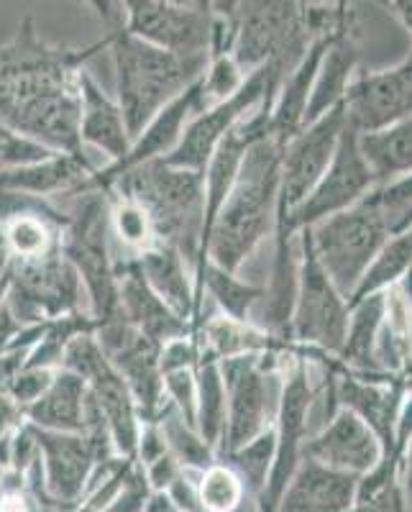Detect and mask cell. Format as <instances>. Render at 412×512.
Segmentation results:
<instances>
[{
  "label": "cell",
  "mask_w": 412,
  "mask_h": 512,
  "mask_svg": "<svg viewBox=\"0 0 412 512\" xmlns=\"http://www.w3.org/2000/svg\"><path fill=\"white\" fill-rule=\"evenodd\" d=\"M361 154L379 187L412 175V116L377 134L359 136Z\"/></svg>",
  "instance_id": "28"
},
{
  "label": "cell",
  "mask_w": 412,
  "mask_h": 512,
  "mask_svg": "<svg viewBox=\"0 0 412 512\" xmlns=\"http://www.w3.org/2000/svg\"><path fill=\"white\" fill-rule=\"evenodd\" d=\"M400 492L402 500H405V510L412 512V436L405 446V454H402V464H400Z\"/></svg>",
  "instance_id": "44"
},
{
  "label": "cell",
  "mask_w": 412,
  "mask_h": 512,
  "mask_svg": "<svg viewBox=\"0 0 412 512\" xmlns=\"http://www.w3.org/2000/svg\"><path fill=\"white\" fill-rule=\"evenodd\" d=\"M108 198H111V218H108L111 241L126 246L131 256L141 254V251L157 244V233H154V226H151L149 213L136 200L113 195V192H108Z\"/></svg>",
  "instance_id": "33"
},
{
  "label": "cell",
  "mask_w": 412,
  "mask_h": 512,
  "mask_svg": "<svg viewBox=\"0 0 412 512\" xmlns=\"http://www.w3.org/2000/svg\"><path fill=\"white\" fill-rule=\"evenodd\" d=\"M121 8L123 26L136 39L177 57H208L210 3L126 0Z\"/></svg>",
  "instance_id": "11"
},
{
  "label": "cell",
  "mask_w": 412,
  "mask_h": 512,
  "mask_svg": "<svg viewBox=\"0 0 412 512\" xmlns=\"http://www.w3.org/2000/svg\"><path fill=\"white\" fill-rule=\"evenodd\" d=\"M359 500V477L300 459L277 512H349Z\"/></svg>",
  "instance_id": "21"
},
{
  "label": "cell",
  "mask_w": 412,
  "mask_h": 512,
  "mask_svg": "<svg viewBox=\"0 0 412 512\" xmlns=\"http://www.w3.org/2000/svg\"><path fill=\"white\" fill-rule=\"evenodd\" d=\"M164 400L185 418L187 425L195 428V405H198V384H195V369L162 374Z\"/></svg>",
  "instance_id": "36"
},
{
  "label": "cell",
  "mask_w": 412,
  "mask_h": 512,
  "mask_svg": "<svg viewBox=\"0 0 412 512\" xmlns=\"http://www.w3.org/2000/svg\"><path fill=\"white\" fill-rule=\"evenodd\" d=\"M302 459L318 461L328 469L361 479L382 464L384 448L359 415L338 408L320 431L302 443Z\"/></svg>",
  "instance_id": "17"
},
{
  "label": "cell",
  "mask_w": 412,
  "mask_h": 512,
  "mask_svg": "<svg viewBox=\"0 0 412 512\" xmlns=\"http://www.w3.org/2000/svg\"><path fill=\"white\" fill-rule=\"evenodd\" d=\"M103 167H108V162L82 146L80 152L52 154L44 162L29 167L0 169V190L41 200L62 198V195L67 198Z\"/></svg>",
  "instance_id": "19"
},
{
  "label": "cell",
  "mask_w": 412,
  "mask_h": 512,
  "mask_svg": "<svg viewBox=\"0 0 412 512\" xmlns=\"http://www.w3.org/2000/svg\"><path fill=\"white\" fill-rule=\"evenodd\" d=\"M346 123L359 136L377 134L412 116V52L387 70H356L346 98Z\"/></svg>",
  "instance_id": "14"
},
{
  "label": "cell",
  "mask_w": 412,
  "mask_h": 512,
  "mask_svg": "<svg viewBox=\"0 0 412 512\" xmlns=\"http://www.w3.org/2000/svg\"><path fill=\"white\" fill-rule=\"evenodd\" d=\"M52 379H54L52 369L24 367L21 372L16 374V377L11 379V382L3 384V390L8 392V397H11L18 408H21V413H24L31 402H36L41 395H44V392L49 390Z\"/></svg>",
  "instance_id": "37"
},
{
  "label": "cell",
  "mask_w": 412,
  "mask_h": 512,
  "mask_svg": "<svg viewBox=\"0 0 412 512\" xmlns=\"http://www.w3.org/2000/svg\"><path fill=\"white\" fill-rule=\"evenodd\" d=\"M80 144L108 164L121 162L131 149L121 105L88 70L80 72Z\"/></svg>",
  "instance_id": "22"
},
{
  "label": "cell",
  "mask_w": 412,
  "mask_h": 512,
  "mask_svg": "<svg viewBox=\"0 0 412 512\" xmlns=\"http://www.w3.org/2000/svg\"><path fill=\"white\" fill-rule=\"evenodd\" d=\"M70 208L64 213L62 254L72 264L85 290L88 313L98 323L116 318L118 282L111 241V198L95 187H80L67 195Z\"/></svg>",
  "instance_id": "5"
},
{
  "label": "cell",
  "mask_w": 412,
  "mask_h": 512,
  "mask_svg": "<svg viewBox=\"0 0 412 512\" xmlns=\"http://www.w3.org/2000/svg\"><path fill=\"white\" fill-rule=\"evenodd\" d=\"M387 8H392V13L400 18L402 26L412 34V3H387Z\"/></svg>",
  "instance_id": "46"
},
{
  "label": "cell",
  "mask_w": 412,
  "mask_h": 512,
  "mask_svg": "<svg viewBox=\"0 0 412 512\" xmlns=\"http://www.w3.org/2000/svg\"><path fill=\"white\" fill-rule=\"evenodd\" d=\"M95 341L111 361L118 377L126 382L128 392L139 408L141 423L157 420L164 405L162 369H159V346L151 344L144 333L136 331L121 313L103 320L95 328Z\"/></svg>",
  "instance_id": "13"
},
{
  "label": "cell",
  "mask_w": 412,
  "mask_h": 512,
  "mask_svg": "<svg viewBox=\"0 0 412 512\" xmlns=\"http://www.w3.org/2000/svg\"><path fill=\"white\" fill-rule=\"evenodd\" d=\"M407 277H412V223L389 236L387 244L382 246V251L372 262V267L366 269L364 280H361L354 297L349 300V308L361 303L364 297L387 292L389 287L400 285Z\"/></svg>",
  "instance_id": "30"
},
{
  "label": "cell",
  "mask_w": 412,
  "mask_h": 512,
  "mask_svg": "<svg viewBox=\"0 0 412 512\" xmlns=\"http://www.w3.org/2000/svg\"><path fill=\"white\" fill-rule=\"evenodd\" d=\"M274 451H277V438H274L272 428V431L262 433V436L254 438L251 443H246V446L226 454L221 461H226L228 466L236 469L238 477L244 479L249 495L256 500L264 492V487H267L269 472H272L274 464Z\"/></svg>",
  "instance_id": "34"
},
{
  "label": "cell",
  "mask_w": 412,
  "mask_h": 512,
  "mask_svg": "<svg viewBox=\"0 0 412 512\" xmlns=\"http://www.w3.org/2000/svg\"><path fill=\"white\" fill-rule=\"evenodd\" d=\"M279 162L282 146L269 136L249 146L231 195L208 233L203 264L241 274L254 251L272 239L279 218Z\"/></svg>",
  "instance_id": "3"
},
{
  "label": "cell",
  "mask_w": 412,
  "mask_h": 512,
  "mask_svg": "<svg viewBox=\"0 0 412 512\" xmlns=\"http://www.w3.org/2000/svg\"><path fill=\"white\" fill-rule=\"evenodd\" d=\"M384 313H387V292L364 297L361 303L351 305L349 331L338 361L349 372L374 374V346H377L379 331H382ZM379 377V374H374Z\"/></svg>",
  "instance_id": "27"
},
{
  "label": "cell",
  "mask_w": 412,
  "mask_h": 512,
  "mask_svg": "<svg viewBox=\"0 0 412 512\" xmlns=\"http://www.w3.org/2000/svg\"><path fill=\"white\" fill-rule=\"evenodd\" d=\"M374 190H379L377 177L361 154L359 134L346 123L341 141H338L336 157H333L331 167L325 169V175L320 177L315 190L295 210H287L282 203L279 205L285 208L287 223L295 231H302V228H310L325 218L354 208L361 200L369 198Z\"/></svg>",
  "instance_id": "12"
},
{
  "label": "cell",
  "mask_w": 412,
  "mask_h": 512,
  "mask_svg": "<svg viewBox=\"0 0 412 512\" xmlns=\"http://www.w3.org/2000/svg\"><path fill=\"white\" fill-rule=\"evenodd\" d=\"M410 223H412V205H410V208L402 210L400 216L395 218V223H392V233L402 231V228H407V226H410Z\"/></svg>",
  "instance_id": "47"
},
{
  "label": "cell",
  "mask_w": 412,
  "mask_h": 512,
  "mask_svg": "<svg viewBox=\"0 0 412 512\" xmlns=\"http://www.w3.org/2000/svg\"><path fill=\"white\" fill-rule=\"evenodd\" d=\"M287 354L290 351H269L221 361L226 382V428L218 446V459L274 428L285 384Z\"/></svg>",
  "instance_id": "6"
},
{
  "label": "cell",
  "mask_w": 412,
  "mask_h": 512,
  "mask_svg": "<svg viewBox=\"0 0 412 512\" xmlns=\"http://www.w3.org/2000/svg\"><path fill=\"white\" fill-rule=\"evenodd\" d=\"M146 512H182V510L175 505V502L169 500L164 492H154L149 500V505H146Z\"/></svg>",
  "instance_id": "45"
},
{
  "label": "cell",
  "mask_w": 412,
  "mask_h": 512,
  "mask_svg": "<svg viewBox=\"0 0 412 512\" xmlns=\"http://www.w3.org/2000/svg\"><path fill=\"white\" fill-rule=\"evenodd\" d=\"M328 44H331V39L313 41L308 52H305V57L292 67L290 75H285V80L279 82L277 98H274L272 105V116H269V139L277 141L282 149L305 126V113H308L313 82Z\"/></svg>",
  "instance_id": "24"
},
{
  "label": "cell",
  "mask_w": 412,
  "mask_h": 512,
  "mask_svg": "<svg viewBox=\"0 0 412 512\" xmlns=\"http://www.w3.org/2000/svg\"><path fill=\"white\" fill-rule=\"evenodd\" d=\"M82 300L85 290L80 277L62 251L39 262L11 264V290L6 303L24 326H39L77 313L82 310Z\"/></svg>",
  "instance_id": "10"
},
{
  "label": "cell",
  "mask_w": 412,
  "mask_h": 512,
  "mask_svg": "<svg viewBox=\"0 0 412 512\" xmlns=\"http://www.w3.org/2000/svg\"><path fill=\"white\" fill-rule=\"evenodd\" d=\"M343 128H346V113L343 105H338L318 121L302 126L287 141L279 162V203L287 210H295L308 198L325 175V169L331 167Z\"/></svg>",
  "instance_id": "15"
},
{
  "label": "cell",
  "mask_w": 412,
  "mask_h": 512,
  "mask_svg": "<svg viewBox=\"0 0 412 512\" xmlns=\"http://www.w3.org/2000/svg\"><path fill=\"white\" fill-rule=\"evenodd\" d=\"M88 408V384L67 369L54 372L49 390L24 410V423L39 431L82 433Z\"/></svg>",
  "instance_id": "25"
},
{
  "label": "cell",
  "mask_w": 412,
  "mask_h": 512,
  "mask_svg": "<svg viewBox=\"0 0 412 512\" xmlns=\"http://www.w3.org/2000/svg\"><path fill=\"white\" fill-rule=\"evenodd\" d=\"M349 512H407L405 500H402L400 482L392 484L389 489H384L382 495H377L374 500L356 502Z\"/></svg>",
  "instance_id": "42"
},
{
  "label": "cell",
  "mask_w": 412,
  "mask_h": 512,
  "mask_svg": "<svg viewBox=\"0 0 412 512\" xmlns=\"http://www.w3.org/2000/svg\"><path fill=\"white\" fill-rule=\"evenodd\" d=\"M198 384V405H195V431L205 443L218 451L226 428V382H223L221 361L203 349V359L195 367Z\"/></svg>",
  "instance_id": "29"
},
{
  "label": "cell",
  "mask_w": 412,
  "mask_h": 512,
  "mask_svg": "<svg viewBox=\"0 0 412 512\" xmlns=\"http://www.w3.org/2000/svg\"><path fill=\"white\" fill-rule=\"evenodd\" d=\"M116 262V282H118V310L123 318L131 323L139 333H144L151 344H157L162 349L164 344L175 341V338L190 336L195 328L177 318L167 305L159 300L151 287L146 285L141 277L139 267H136L134 256L126 259H113Z\"/></svg>",
  "instance_id": "20"
},
{
  "label": "cell",
  "mask_w": 412,
  "mask_h": 512,
  "mask_svg": "<svg viewBox=\"0 0 412 512\" xmlns=\"http://www.w3.org/2000/svg\"><path fill=\"white\" fill-rule=\"evenodd\" d=\"M200 359H203V344H200L198 333H190V336L175 338V341L162 346V351H159V369H162V374L195 369Z\"/></svg>",
  "instance_id": "38"
},
{
  "label": "cell",
  "mask_w": 412,
  "mask_h": 512,
  "mask_svg": "<svg viewBox=\"0 0 412 512\" xmlns=\"http://www.w3.org/2000/svg\"><path fill=\"white\" fill-rule=\"evenodd\" d=\"M310 44L305 3H238V34L231 54L246 75L269 62H279L290 75Z\"/></svg>",
  "instance_id": "9"
},
{
  "label": "cell",
  "mask_w": 412,
  "mask_h": 512,
  "mask_svg": "<svg viewBox=\"0 0 412 512\" xmlns=\"http://www.w3.org/2000/svg\"><path fill=\"white\" fill-rule=\"evenodd\" d=\"M24 323L13 315V310L8 308V303L0 305V354H6L13 346V341L18 338V333L24 331Z\"/></svg>",
  "instance_id": "43"
},
{
  "label": "cell",
  "mask_w": 412,
  "mask_h": 512,
  "mask_svg": "<svg viewBox=\"0 0 412 512\" xmlns=\"http://www.w3.org/2000/svg\"><path fill=\"white\" fill-rule=\"evenodd\" d=\"M103 192L136 200L149 213L159 244L180 251L195 274L203 244V175L169 167L157 159L123 172Z\"/></svg>",
  "instance_id": "4"
},
{
  "label": "cell",
  "mask_w": 412,
  "mask_h": 512,
  "mask_svg": "<svg viewBox=\"0 0 412 512\" xmlns=\"http://www.w3.org/2000/svg\"><path fill=\"white\" fill-rule=\"evenodd\" d=\"M141 469H144L146 482H149L151 492H167V489L182 477V472H185V469L177 464V459L169 454V451L164 456H159L157 461H151V464L141 466Z\"/></svg>",
  "instance_id": "40"
},
{
  "label": "cell",
  "mask_w": 412,
  "mask_h": 512,
  "mask_svg": "<svg viewBox=\"0 0 412 512\" xmlns=\"http://www.w3.org/2000/svg\"><path fill=\"white\" fill-rule=\"evenodd\" d=\"M151 423L159 425L167 451L175 456L177 464L185 472H203V469L218 461V451L210 443H205L203 436L192 425H187L185 418L167 400H164L157 420H151Z\"/></svg>",
  "instance_id": "31"
},
{
  "label": "cell",
  "mask_w": 412,
  "mask_h": 512,
  "mask_svg": "<svg viewBox=\"0 0 412 512\" xmlns=\"http://www.w3.org/2000/svg\"><path fill=\"white\" fill-rule=\"evenodd\" d=\"M246 77L249 75L238 67L233 54L208 59V67H205L203 77H200V111L233 98L238 90L244 88Z\"/></svg>",
  "instance_id": "35"
},
{
  "label": "cell",
  "mask_w": 412,
  "mask_h": 512,
  "mask_svg": "<svg viewBox=\"0 0 412 512\" xmlns=\"http://www.w3.org/2000/svg\"><path fill=\"white\" fill-rule=\"evenodd\" d=\"M308 233L320 267L346 300L354 297L366 269L372 267L382 246L392 236L387 216L372 195L354 208L315 223Z\"/></svg>",
  "instance_id": "7"
},
{
  "label": "cell",
  "mask_w": 412,
  "mask_h": 512,
  "mask_svg": "<svg viewBox=\"0 0 412 512\" xmlns=\"http://www.w3.org/2000/svg\"><path fill=\"white\" fill-rule=\"evenodd\" d=\"M151 495L154 492H151L149 482H146L144 469L134 461V466L128 469L126 479H123L121 489H118L116 500L111 502L108 512H146Z\"/></svg>",
  "instance_id": "39"
},
{
  "label": "cell",
  "mask_w": 412,
  "mask_h": 512,
  "mask_svg": "<svg viewBox=\"0 0 412 512\" xmlns=\"http://www.w3.org/2000/svg\"><path fill=\"white\" fill-rule=\"evenodd\" d=\"M195 489H198L200 510L203 512H236L238 507L251 500L244 479L226 461H215L203 472H192Z\"/></svg>",
  "instance_id": "32"
},
{
  "label": "cell",
  "mask_w": 412,
  "mask_h": 512,
  "mask_svg": "<svg viewBox=\"0 0 412 512\" xmlns=\"http://www.w3.org/2000/svg\"><path fill=\"white\" fill-rule=\"evenodd\" d=\"M200 111V80L192 85L190 90L180 95L177 100H172L169 105H164L157 116L151 118L141 134L131 141V149H128L126 157L116 164H108L100 172H95L88 182L82 187H95V190H105L116 177H121L128 169L141 167V164L157 162V159L169 157L175 152V146L180 144L182 134H185L187 123L192 121V116Z\"/></svg>",
  "instance_id": "18"
},
{
  "label": "cell",
  "mask_w": 412,
  "mask_h": 512,
  "mask_svg": "<svg viewBox=\"0 0 412 512\" xmlns=\"http://www.w3.org/2000/svg\"><path fill=\"white\" fill-rule=\"evenodd\" d=\"M108 41L93 47H54L24 18L0 47V126L52 152H80V72Z\"/></svg>",
  "instance_id": "1"
},
{
  "label": "cell",
  "mask_w": 412,
  "mask_h": 512,
  "mask_svg": "<svg viewBox=\"0 0 412 512\" xmlns=\"http://www.w3.org/2000/svg\"><path fill=\"white\" fill-rule=\"evenodd\" d=\"M200 344L215 359H236V356L249 354H269V351H292L285 344H279L277 338L269 336L264 328L256 323H244V320L226 318L221 313H213L195 328Z\"/></svg>",
  "instance_id": "26"
},
{
  "label": "cell",
  "mask_w": 412,
  "mask_h": 512,
  "mask_svg": "<svg viewBox=\"0 0 412 512\" xmlns=\"http://www.w3.org/2000/svg\"><path fill=\"white\" fill-rule=\"evenodd\" d=\"M167 454V443H164L162 431H159L157 423H141L139 443H136V464L146 466L151 461H157L159 456Z\"/></svg>",
  "instance_id": "41"
},
{
  "label": "cell",
  "mask_w": 412,
  "mask_h": 512,
  "mask_svg": "<svg viewBox=\"0 0 412 512\" xmlns=\"http://www.w3.org/2000/svg\"><path fill=\"white\" fill-rule=\"evenodd\" d=\"M39 448L41 482L49 500L62 512H75L95 466L100 464L95 448L82 433H52L29 425Z\"/></svg>",
  "instance_id": "16"
},
{
  "label": "cell",
  "mask_w": 412,
  "mask_h": 512,
  "mask_svg": "<svg viewBox=\"0 0 412 512\" xmlns=\"http://www.w3.org/2000/svg\"><path fill=\"white\" fill-rule=\"evenodd\" d=\"M11 264H13L11 254H8V249H6V244H3V239H0V277H6L8 269H11Z\"/></svg>",
  "instance_id": "48"
},
{
  "label": "cell",
  "mask_w": 412,
  "mask_h": 512,
  "mask_svg": "<svg viewBox=\"0 0 412 512\" xmlns=\"http://www.w3.org/2000/svg\"><path fill=\"white\" fill-rule=\"evenodd\" d=\"M136 267L151 292L167 305L177 318L195 328L198 300H195V274L185 256L167 244H154L134 256Z\"/></svg>",
  "instance_id": "23"
},
{
  "label": "cell",
  "mask_w": 412,
  "mask_h": 512,
  "mask_svg": "<svg viewBox=\"0 0 412 512\" xmlns=\"http://www.w3.org/2000/svg\"><path fill=\"white\" fill-rule=\"evenodd\" d=\"M105 26V41L111 49L116 75V103L126 118L131 141L141 128L162 111L164 105L180 98L203 77L208 57H177L136 39L123 26L121 3H93Z\"/></svg>",
  "instance_id": "2"
},
{
  "label": "cell",
  "mask_w": 412,
  "mask_h": 512,
  "mask_svg": "<svg viewBox=\"0 0 412 512\" xmlns=\"http://www.w3.org/2000/svg\"><path fill=\"white\" fill-rule=\"evenodd\" d=\"M297 246H300V259H297L295 308L290 320L292 349L338 359L349 331V300L336 290L320 267L308 228L297 233Z\"/></svg>",
  "instance_id": "8"
}]
</instances>
